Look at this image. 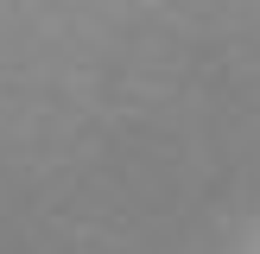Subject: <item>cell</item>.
Wrapping results in <instances>:
<instances>
[]
</instances>
